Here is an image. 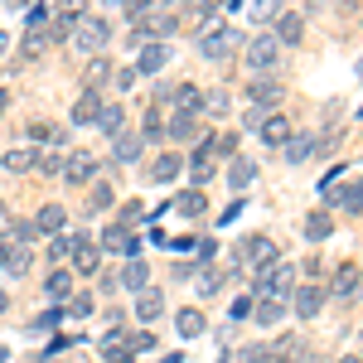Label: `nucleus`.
<instances>
[{
	"label": "nucleus",
	"instance_id": "obj_15",
	"mask_svg": "<svg viewBox=\"0 0 363 363\" xmlns=\"http://www.w3.org/2000/svg\"><path fill=\"white\" fill-rule=\"evenodd\" d=\"M179 174H184V160H179L174 150H169V155H160V160L150 165V179H155V184H169V179H179Z\"/></svg>",
	"mask_w": 363,
	"mask_h": 363
},
{
	"label": "nucleus",
	"instance_id": "obj_48",
	"mask_svg": "<svg viewBox=\"0 0 363 363\" xmlns=\"http://www.w3.org/2000/svg\"><path fill=\"white\" fill-rule=\"evenodd\" d=\"M5 306H10V296H5V291H0V315H5Z\"/></svg>",
	"mask_w": 363,
	"mask_h": 363
},
{
	"label": "nucleus",
	"instance_id": "obj_13",
	"mask_svg": "<svg viewBox=\"0 0 363 363\" xmlns=\"http://www.w3.org/2000/svg\"><path fill=\"white\" fill-rule=\"evenodd\" d=\"M160 315H165V296H160V291H140L136 320H140V325H150V320H160Z\"/></svg>",
	"mask_w": 363,
	"mask_h": 363
},
{
	"label": "nucleus",
	"instance_id": "obj_7",
	"mask_svg": "<svg viewBox=\"0 0 363 363\" xmlns=\"http://www.w3.org/2000/svg\"><path fill=\"white\" fill-rule=\"evenodd\" d=\"M252 102H257V112H267V107H277L281 97H286V87L277 83V78H252Z\"/></svg>",
	"mask_w": 363,
	"mask_h": 363
},
{
	"label": "nucleus",
	"instance_id": "obj_5",
	"mask_svg": "<svg viewBox=\"0 0 363 363\" xmlns=\"http://www.w3.org/2000/svg\"><path fill=\"white\" fill-rule=\"evenodd\" d=\"M238 257H242V272H267L272 262H281L277 257V242L272 238H262V233H252V238H242V247H238Z\"/></svg>",
	"mask_w": 363,
	"mask_h": 363
},
{
	"label": "nucleus",
	"instance_id": "obj_41",
	"mask_svg": "<svg viewBox=\"0 0 363 363\" xmlns=\"http://www.w3.org/2000/svg\"><path fill=\"white\" fill-rule=\"evenodd\" d=\"M112 199H116V189L107 184V179H97V189H92V208H107Z\"/></svg>",
	"mask_w": 363,
	"mask_h": 363
},
{
	"label": "nucleus",
	"instance_id": "obj_26",
	"mask_svg": "<svg viewBox=\"0 0 363 363\" xmlns=\"http://www.w3.org/2000/svg\"><path fill=\"white\" fill-rule=\"evenodd\" d=\"M189 174H194V184H208V179H213V155H208L203 145L194 150V160H189Z\"/></svg>",
	"mask_w": 363,
	"mask_h": 363
},
{
	"label": "nucleus",
	"instance_id": "obj_9",
	"mask_svg": "<svg viewBox=\"0 0 363 363\" xmlns=\"http://www.w3.org/2000/svg\"><path fill=\"white\" fill-rule=\"evenodd\" d=\"M0 165L10 169V174H29V169L39 165V150H34V145H15V150L0 155Z\"/></svg>",
	"mask_w": 363,
	"mask_h": 363
},
{
	"label": "nucleus",
	"instance_id": "obj_22",
	"mask_svg": "<svg viewBox=\"0 0 363 363\" xmlns=\"http://www.w3.org/2000/svg\"><path fill=\"white\" fill-rule=\"evenodd\" d=\"M262 140H267V145H286V140H291V121H286V116H267V121H262Z\"/></svg>",
	"mask_w": 363,
	"mask_h": 363
},
{
	"label": "nucleus",
	"instance_id": "obj_45",
	"mask_svg": "<svg viewBox=\"0 0 363 363\" xmlns=\"http://www.w3.org/2000/svg\"><path fill=\"white\" fill-rule=\"evenodd\" d=\"M44 20H49V10H44V5H34V10H29V29H39Z\"/></svg>",
	"mask_w": 363,
	"mask_h": 363
},
{
	"label": "nucleus",
	"instance_id": "obj_24",
	"mask_svg": "<svg viewBox=\"0 0 363 363\" xmlns=\"http://www.w3.org/2000/svg\"><path fill=\"white\" fill-rule=\"evenodd\" d=\"M121 126H126V107H102L97 131H102V136H121Z\"/></svg>",
	"mask_w": 363,
	"mask_h": 363
},
{
	"label": "nucleus",
	"instance_id": "obj_10",
	"mask_svg": "<svg viewBox=\"0 0 363 363\" xmlns=\"http://www.w3.org/2000/svg\"><path fill=\"white\" fill-rule=\"evenodd\" d=\"M102 247H112V252H126V257H140V242L126 233L121 223H112V228H102Z\"/></svg>",
	"mask_w": 363,
	"mask_h": 363
},
{
	"label": "nucleus",
	"instance_id": "obj_36",
	"mask_svg": "<svg viewBox=\"0 0 363 363\" xmlns=\"http://www.w3.org/2000/svg\"><path fill=\"white\" fill-rule=\"evenodd\" d=\"M281 320H286V306L281 301H262L257 306V325H281Z\"/></svg>",
	"mask_w": 363,
	"mask_h": 363
},
{
	"label": "nucleus",
	"instance_id": "obj_1",
	"mask_svg": "<svg viewBox=\"0 0 363 363\" xmlns=\"http://www.w3.org/2000/svg\"><path fill=\"white\" fill-rule=\"evenodd\" d=\"M296 291V262H272L267 272H257V296L262 301H286Z\"/></svg>",
	"mask_w": 363,
	"mask_h": 363
},
{
	"label": "nucleus",
	"instance_id": "obj_35",
	"mask_svg": "<svg viewBox=\"0 0 363 363\" xmlns=\"http://www.w3.org/2000/svg\"><path fill=\"white\" fill-rule=\"evenodd\" d=\"M223 272H213V267H203V272H199V296H218V291H223Z\"/></svg>",
	"mask_w": 363,
	"mask_h": 363
},
{
	"label": "nucleus",
	"instance_id": "obj_40",
	"mask_svg": "<svg viewBox=\"0 0 363 363\" xmlns=\"http://www.w3.org/2000/svg\"><path fill=\"white\" fill-rule=\"evenodd\" d=\"M247 15L252 20H272L277 15V0H247Z\"/></svg>",
	"mask_w": 363,
	"mask_h": 363
},
{
	"label": "nucleus",
	"instance_id": "obj_17",
	"mask_svg": "<svg viewBox=\"0 0 363 363\" xmlns=\"http://www.w3.org/2000/svg\"><path fill=\"white\" fill-rule=\"evenodd\" d=\"M73 262H78V272H83V277H92V272H97V267H102V252H97V242H78V247H73Z\"/></svg>",
	"mask_w": 363,
	"mask_h": 363
},
{
	"label": "nucleus",
	"instance_id": "obj_43",
	"mask_svg": "<svg viewBox=\"0 0 363 363\" xmlns=\"http://www.w3.org/2000/svg\"><path fill=\"white\" fill-rule=\"evenodd\" d=\"M165 136V126H160V116L155 112H145V140H160Z\"/></svg>",
	"mask_w": 363,
	"mask_h": 363
},
{
	"label": "nucleus",
	"instance_id": "obj_46",
	"mask_svg": "<svg viewBox=\"0 0 363 363\" xmlns=\"http://www.w3.org/2000/svg\"><path fill=\"white\" fill-rule=\"evenodd\" d=\"M184 5H194V10H208V5H213V0H184Z\"/></svg>",
	"mask_w": 363,
	"mask_h": 363
},
{
	"label": "nucleus",
	"instance_id": "obj_14",
	"mask_svg": "<svg viewBox=\"0 0 363 363\" xmlns=\"http://www.w3.org/2000/svg\"><path fill=\"white\" fill-rule=\"evenodd\" d=\"M301 34H306V20L301 15H277V44H301Z\"/></svg>",
	"mask_w": 363,
	"mask_h": 363
},
{
	"label": "nucleus",
	"instance_id": "obj_32",
	"mask_svg": "<svg viewBox=\"0 0 363 363\" xmlns=\"http://www.w3.org/2000/svg\"><path fill=\"white\" fill-rule=\"evenodd\" d=\"M107 78H112V63L97 54L92 63H87V92H97V83H107Z\"/></svg>",
	"mask_w": 363,
	"mask_h": 363
},
{
	"label": "nucleus",
	"instance_id": "obj_16",
	"mask_svg": "<svg viewBox=\"0 0 363 363\" xmlns=\"http://www.w3.org/2000/svg\"><path fill=\"white\" fill-rule=\"evenodd\" d=\"M359 291H363L359 272H354V267H339V272H335V296H339V301H354Z\"/></svg>",
	"mask_w": 363,
	"mask_h": 363
},
{
	"label": "nucleus",
	"instance_id": "obj_49",
	"mask_svg": "<svg viewBox=\"0 0 363 363\" xmlns=\"http://www.w3.org/2000/svg\"><path fill=\"white\" fill-rule=\"evenodd\" d=\"M5 107H10V97H5V92H0V112H5Z\"/></svg>",
	"mask_w": 363,
	"mask_h": 363
},
{
	"label": "nucleus",
	"instance_id": "obj_21",
	"mask_svg": "<svg viewBox=\"0 0 363 363\" xmlns=\"http://www.w3.org/2000/svg\"><path fill=\"white\" fill-rule=\"evenodd\" d=\"M174 102H179V107H174L179 116H194V112H199V102H203V92H199L194 83H179V87H174Z\"/></svg>",
	"mask_w": 363,
	"mask_h": 363
},
{
	"label": "nucleus",
	"instance_id": "obj_44",
	"mask_svg": "<svg viewBox=\"0 0 363 363\" xmlns=\"http://www.w3.org/2000/svg\"><path fill=\"white\" fill-rule=\"evenodd\" d=\"M126 15H131V20H145V15H150V0H126Z\"/></svg>",
	"mask_w": 363,
	"mask_h": 363
},
{
	"label": "nucleus",
	"instance_id": "obj_19",
	"mask_svg": "<svg viewBox=\"0 0 363 363\" xmlns=\"http://www.w3.org/2000/svg\"><path fill=\"white\" fill-rule=\"evenodd\" d=\"M252 179H257V165L242 160V155H233V165H228V184H233V189H247Z\"/></svg>",
	"mask_w": 363,
	"mask_h": 363
},
{
	"label": "nucleus",
	"instance_id": "obj_38",
	"mask_svg": "<svg viewBox=\"0 0 363 363\" xmlns=\"http://www.w3.org/2000/svg\"><path fill=\"white\" fill-rule=\"evenodd\" d=\"M83 10H87V0H63V5H58V20L73 29L78 20H83Z\"/></svg>",
	"mask_w": 363,
	"mask_h": 363
},
{
	"label": "nucleus",
	"instance_id": "obj_27",
	"mask_svg": "<svg viewBox=\"0 0 363 363\" xmlns=\"http://www.w3.org/2000/svg\"><path fill=\"white\" fill-rule=\"evenodd\" d=\"M228 107H233V102H228V92H223V87L203 92V102H199V112H208V116H228Z\"/></svg>",
	"mask_w": 363,
	"mask_h": 363
},
{
	"label": "nucleus",
	"instance_id": "obj_29",
	"mask_svg": "<svg viewBox=\"0 0 363 363\" xmlns=\"http://www.w3.org/2000/svg\"><path fill=\"white\" fill-rule=\"evenodd\" d=\"M330 233H335L330 213H310V218H306V238H310V242H325Z\"/></svg>",
	"mask_w": 363,
	"mask_h": 363
},
{
	"label": "nucleus",
	"instance_id": "obj_31",
	"mask_svg": "<svg viewBox=\"0 0 363 363\" xmlns=\"http://www.w3.org/2000/svg\"><path fill=\"white\" fill-rule=\"evenodd\" d=\"M78 242H83V233H63V238H54V242H49V257H54V262H63V257H73V247H78Z\"/></svg>",
	"mask_w": 363,
	"mask_h": 363
},
{
	"label": "nucleus",
	"instance_id": "obj_30",
	"mask_svg": "<svg viewBox=\"0 0 363 363\" xmlns=\"http://www.w3.org/2000/svg\"><path fill=\"white\" fill-rule=\"evenodd\" d=\"M165 136H169V140H194V136H199L194 116H179V112H174V121L165 126Z\"/></svg>",
	"mask_w": 363,
	"mask_h": 363
},
{
	"label": "nucleus",
	"instance_id": "obj_3",
	"mask_svg": "<svg viewBox=\"0 0 363 363\" xmlns=\"http://www.w3.org/2000/svg\"><path fill=\"white\" fill-rule=\"evenodd\" d=\"M247 68H252V78H272L281 68V44H277V34H257L247 44Z\"/></svg>",
	"mask_w": 363,
	"mask_h": 363
},
{
	"label": "nucleus",
	"instance_id": "obj_2",
	"mask_svg": "<svg viewBox=\"0 0 363 363\" xmlns=\"http://www.w3.org/2000/svg\"><path fill=\"white\" fill-rule=\"evenodd\" d=\"M233 49H238V29H228L223 20H208V25L199 29V54L208 58V63H223Z\"/></svg>",
	"mask_w": 363,
	"mask_h": 363
},
{
	"label": "nucleus",
	"instance_id": "obj_39",
	"mask_svg": "<svg viewBox=\"0 0 363 363\" xmlns=\"http://www.w3.org/2000/svg\"><path fill=\"white\" fill-rule=\"evenodd\" d=\"M136 155H140V140L136 136H116V160H121V165H131Z\"/></svg>",
	"mask_w": 363,
	"mask_h": 363
},
{
	"label": "nucleus",
	"instance_id": "obj_34",
	"mask_svg": "<svg viewBox=\"0 0 363 363\" xmlns=\"http://www.w3.org/2000/svg\"><path fill=\"white\" fill-rule=\"evenodd\" d=\"M44 291H49V296H73V277H68V272H63V267H58V272H49V281H44Z\"/></svg>",
	"mask_w": 363,
	"mask_h": 363
},
{
	"label": "nucleus",
	"instance_id": "obj_37",
	"mask_svg": "<svg viewBox=\"0 0 363 363\" xmlns=\"http://www.w3.org/2000/svg\"><path fill=\"white\" fill-rule=\"evenodd\" d=\"M44 49H49V34H39V29H29V34H25V44H20V54H25V58H39Z\"/></svg>",
	"mask_w": 363,
	"mask_h": 363
},
{
	"label": "nucleus",
	"instance_id": "obj_42",
	"mask_svg": "<svg viewBox=\"0 0 363 363\" xmlns=\"http://www.w3.org/2000/svg\"><path fill=\"white\" fill-rule=\"evenodd\" d=\"M34 169H44V174H63V155L49 150V155H39V165H34Z\"/></svg>",
	"mask_w": 363,
	"mask_h": 363
},
{
	"label": "nucleus",
	"instance_id": "obj_18",
	"mask_svg": "<svg viewBox=\"0 0 363 363\" xmlns=\"http://www.w3.org/2000/svg\"><path fill=\"white\" fill-rule=\"evenodd\" d=\"M145 281H150V267H145L140 257H131V262H126V272H121V286L140 296V291H145Z\"/></svg>",
	"mask_w": 363,
	"mask_h": 363
},
{
	"label": "nucleus",
	"instance_id": "obj_20",
	"mask_svg": "<svg viewBox=\"0 0 363 363\" xmlns=\"http://www.w3.org/2000/svg\"><path fill=\"white\" fill-rule=\"evenodd\" d=\"M203 208H208V199L199 194V189H184V194L174 199V213H179V218H199Z\"/></svg>",
	"mask_w": 363,
	"mask_h": 363
},
{
	"label": "nucleus",
	"instance_id": "obj_8",
	"mask_svg": "<svg viewBox=\"0 0 363 363\" xmlns=\"http://www.w3.org/2000/svg\"><path fill=\"white\" fill-rule=\"evenodd\" d=\"M320 310H325V286H315V281L301 286V291H296V315H301V320H315Z\"/></svg>",
	"mask_w": 363,
	"mask_h": 363
},
{
	"label": "nucleus",
	"instance_id": "obj_28",
	"mask_svg": "<svg viewBox=\"0 0 363 363\" xmlns=\"http://www.w3.org/2000/svg\"><path fill=\"white\" fill-rule=\"evenodd\" d=\"M174 325H179V335H184V339H199V335H203V325H208V320H203L199 310H179V320H174Z\"/></svg>",
	"mask_w": 363,
	"mask_h": 363
},
{
	"label": "nucleus",
	"instance_id": "obj_4",
	"mask_svg": "<svg viewBox=\"0 0 363 363\" xmlns=\"http://www.w3.org/2000/svg\"><path fill=\"white\" fill-rule=\"evenodd\" d=\"M107 39H112V25H107V20H97V15H83V20L73 25V44H78L83 54H92V58L107 49Z\"/></svg>",
	"mask_w": 363,
	"mask_h": 363
},
{
	"label": "nucleus",
	"instance_id": "obj_6",
	"mask_svg": "<svg viewBox=\"0 0 363 363\" xmlns=\"http://www.w3.org/2000/svg\"><path fill=\"white\" fill-rule=\"evenodd\" d=\"M92 174H97V155L92 150H73L63 160V184H87Z\"/></svg>",
	"mask_w": 363,
	"mask_h": 363
},
{
	"label": "nucleus",
	"instance_id": "obj_23",
	"mask_svg": "<svg viewBox=\"0 0 363 363\" xmlns=\"http://www.w3.org/2000/svg\"><path fill=\"white\" fill-rule=\"evenodd\" d=\"M281 155H286V165H301V160H310V155H315V140L291 136L286 145H281Z\"/></svg>",
	"mask_w": 363,
	"mask_h": 363
},
{
	"label": "nucleus",
	"instance_id": "obj_47",
	"mask_svg": "<svg viewBox=\"0 0 363 363\" xmlns=\"http://www.w3.org/2000/svg\"><path fill=\"white\" fill-rule=\"evenodd\" d=\"M5 5H10V10H25V5H29V0H5Z\"/></svg>",
	"mask_w": 363,
	"mask_h": 363
},
{
	"label": "nucleus",
	"instance_id": "obj_25",
	"mask_svg": "<svg viewBox=\"0 0 363 363\" xmlns=\"http://www.w3.org/2000/svg\"><path fill=\"white\" fill-rule=\"evenodd\" d=\"M63 223H68V218H63V203H44V208H39V218H34L39 233H58Z\"/></svg>",
	"mask_w": 363,
	"mask_h": 363
},
{
	"label": "nucleus",
	"instance_id": "obj_33",
	"mask_svg": "<svg viewBox=\"0 0 363 363\" xmlns=\"http://www.w3.org/2000/svg\"><path fill=\"white\" fill-rule=\"evenodd\" d=\"M203 150H208V155L233 160V155H238V136H208V140H203Z\"/></svg>",
	"mask_w": 363,
	"mask_h": 363
},
{
	"label": "nucleus",
	"instance_id": "obj_51",
	"mask_svg": "<svg viewBox=\"0 0 363 363\" xmlns=\"http://www.w3.org/2000/svg\"><path fill=\"white\" fill-rule=\"evenodd\" d=\"M359 78H363V58H359Z\"/></svg>",
	"mask_w": 363,
	"mask_h": 363
},
{
	"label": "nucleus",
	"instance_id": "obj_50",
	"mask_svg": "<svg viewBox=\"0 0 363 363\" xmlns=\"http://www.w3.org/2000/svg\"><path fill=\"white\" fill-rule=\"evenodd\" d=\"M5 44H10V39H5V29H0V54H5Z\"/></svg>",
	"mask_w": 363,
	"mask_h": 363
},
{
	"label": "nucleus",
	"instance_id": "obj_12",
	"mask_svg": "<svg viewBox=\"0 0 363 363\" xmlns=\"http://www.w3.org/2000/svg\"><path fill=\"white\" fill-rule=\"evenodd\" d=\"M165 63H169V44H160V39L155 44H140V73H160Z\"/></svg>",
	"mask_w": 363,
	"mask_h": 363
},
{
	"label": "nucleus",
	"instance_id": "obj_53",
	"mask_svg": "<svg viewBox=\"0 0 363 363\" xmlns=\"http://www.w3.org/2000/svg\"><path fill=\"white\" fill-rule=\"evenodd\" d=\"M0 213H5V203H0Z\"/></svg>",
	"mask_w": 363,
	"mask_h": 363
},
{
	"label": "nucleus",
	"instance_id": "obj_11",
	"mask_svg": "<svg viewBox=\"0 0 363 363\" xmlns=\"http://www.w3.org/2000/svg\"><path fill=\"white\" fill-rule=\"evenodd\" d=\"M102 107H107V102H102L97 92H83V97H78V107H73V121H78V126H97Z\"/></svg>",
	"mask_w": 363,
	"mask_h": 363
},
{
	"label": "nucleus",
	"instance_id": "obj_52",
	"mask_svg": "<svg viewBox=\"0 0 363 363\" xmlns=\"http://www.w3.org/2000/svg\"><path fill=\"white\" fill-rule=\"evenodd\" d=\"M339 363H359V359H339Z\"/></svg>",
	"mask_w": 363,
	"mask_h": 363
}]
</instances>
